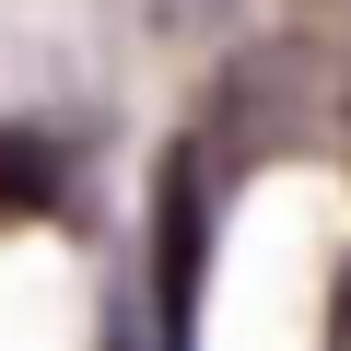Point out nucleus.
Returning a JSON list of instances; mask_svg holds the SVG:
<instances>
[{"label":"nucleus","mask_w":351,"mask_h":351,"mask_svg":"<svg viewBox=\"0 0 351 351\" xmlns=\"http://www.w3.org/2000/svg\"><path fill=\"white\" fill-rule=\"evenodd\" d=\"M328 71L316 47H246L234 82H223V164H269V152H316L328 141Z\"/></svg>","instance_id":"nucleus-1"},{"label":"nucleus","mask_w":351,"mask_h":351,"mask_svg":"<svg viewBox=\"0 0 351 351\" xmlns=\"http://www.w3.org/2000/svg\"><path fill=\"white\" fill-rule=\"evenodd\" d=\"M199 234H211L199 164H164V339L176 351H188V316H199Z\"/></svg>","instance_id":"nucleus-2"},{"label":"nucleus","mask_w":351,"mask_h":351,"mask_svg":"<svg viewBox=\"0 0 351 351\" xmlns=\"http://www.w3.org/2000/svg\"><path fill=\"white\" fill-rule=\"evenodd\" d=\"M293 36L316 59H351V0H293Z\"/></svg>","instance_id":"nucleus-3"},{"label":"nucleus","mask_w":351,"mask_h":351,"mask_svg":"<svg viewBox=\"0 0 351 351\" xmlns=\"http://www.w3.org/2000/svg\"><path fill=\"white\" fill-rule=\"evenodd\" d=\"M47 188H59V176L36 164V141H24V129H0V199H47Z\"/></svg>","instance_id":"nucleus-4"},{"label":"nucleus","mask_w":351,"mask_h":351,"mask_svg":"<svg viewBox=\"0 0 351 351\" xmlns=\"http://www.w3.org/2000/svg\"><path fill=\"white\" fill-rule=\"evenodd\" d=\"M328 351H351V269H339V316H328Z\"/></svg>","instance_id":"nucleus-5"},{"label":"nucleus","mask_w":351,"mask_h":351,"mask_svg":"<svg viewBox=\"0 0 351 351\" xmlns=\"http://www.w3.org/2000/svg\"><path fill=\"white\" fill-rule=\"evenodd\" d=\"M164 12H223V0H164Z\"/></svg>","instance_id":"nucleus-6"}]
</instances>
